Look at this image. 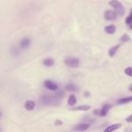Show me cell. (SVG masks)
<instances>
[{
    "label": "cell",
    "instance_id": "1",
    "mask_svg": "<svg viewBox=\"0 0 132 132\" xmlns=\"http://www.w3.org/2000/svg\"><path fill=\"white\" fill-rule=\"evenodd\" d=\"M61 99L54 94H47V95H43L42 96V101L45 105H50V106H53V105H58L60 102Z\"/></svg>",
    "mask_w": 132,
    "mask_h": 132
},
{
    "label": "cell",
    "instance_id": "2",
    "mask_svg": "<svg viewBox=\"0 0 132 132\" xmlns=\"http://www.w3.org/2000/svg\"><path fill=\"white\" fill-rule=\"evenodd\" d=\"M109 5H110V6H112V7L116 10V13L119 15H120V16L124 15L125 8H124V6H123V5L121 4L119 1H118V0H111V1L109 2Z\"/></svg>",
    "mask_w": 132,
    "mask_h": 132
},
{
    "label": "cell",
    "instance_id": "3",
    "mask_svg": "<svg viewBox=\"0 0 132 132\" xmlns=\"http://www.w3.org/2000/svg\"><path fill=\"white\" fill-rule=\"evenodd\" d=\"M64 63L71 68H76L80 64V60L77 57L74 56H67L64 59Z\"/></svg>",
    "mask_w": 132,
    "mask_h": 132
},
{
    "label": "cell",
    "instance_id": "4",
    "mask_svg": "<svg viewBox=\"0 0 132 132\" xmlns=\"http://www.w3.org/2000/svg\"><path fill=\"white\" fill-rule=\"evenodd\" d=\"M104 17H105V19L108 21H113L117 19L118 14L114 11H111V10H107L104 14Z\"/></svg>",
    "mask_w": 132,
    "mask_h": 132
},
{
    "label": "cell",
    "instance_id": "5",
    "mask_svg": "<svg viewBox=\"0 0 132 132\" xmlns=\"http://www.w3.org/2000/svg\"><path fill=\"white\" fill-rule=\"evenodd\" d=\"M44 86L50 90H58V85H57L55 82H53V81H50V80H46V81H44Z\"/></svg>",
    "mask_w": 132,
    "mask_h": 132
},
{
    "label": "cell",
    "instance_id": "6",
    "mask_svg": "<svg viewBox=\"0 0 132 132\" xmlns=\"http://www.w3.org/2000/svg\"><path fill=\"white\" fill-rule=\"evenodd\" d=\"M90 128V125L86 124V123H82V124H78L76 126H74L72 128V130H75V131H84L87 130Z\"/></svg>",
    "mask_w": 132,
    "mask_h": 132
},
{
    "label": "cell",
    "instance_id": "7",
    "mask_svg": "<svg viewBox=\"0 0 132 132\" xmlns=\"http://www.w3.org/2000/svg\"><path fill=\"white\" fill-rule=\"evenodd\" d=\"M31 44V39L29 37H24L22 40L20 41V47L23 49H26L28 48Z\"/></svg>",
    "mask_w": 132,
    "mask_h": 132
},
{
    "label": "cell",
    "instance_id": "8",
    "mask_svg": "<svg viewBox=\"0 0 132 132\" xmlns=\"http://www.w3.org/2000/svg\"><path fill=\"white\" fill-rule=\"evenodd\" d=\"M35 102L34 101H32V100H28V101H26V102H24V109H26V110H29V111H31V110H33L35 108Z\"/></svg>",
    "mask_w": 132,
    "mask_h": 132
},
{
    "label": "cell",
    "instance_id": "9",
    "mask_svg": "<svg viewBox=\"0 0 132 132\" xmlns=\"http://www.w3.org/2000/svg\"><path fill=\"white\" fill-rule=\"evenodd\" d=\"M111 109V106L110 105H104L103 108L101 110H100V114L99 116L100 117H105L107 114L109 113V110Z\"/></svg>",
    "mask_w": 132,
    "mask_h": 132
},
{
    "label": "cell",
    "instance_id": "10",
    "mask_svg": "<svg viewBox=\"0 0 132 132\" xmlns=\"http://www.w3.org/2000/svg\"><path fill=\"white\" fill-rule=\"evenodd\" d=\"M105 33L109 34V35H113L114 33L116 32V26H113V24H110V26H106L104 28Z\"/></svg>",
    "mask_w": 132,
    "mask_h": 132
},
{
    "label": "cell",
    "instance_id": "11",
    "mask_svg": "<svg viewBox=\"0 0 132 132\" xmlns=\"http://www.w3.org/2000/svg\"><path fill=\"white\" fill-rule=\"evenodd\" d=\"M43 64H44V66H46V67H51L52 65H53L54 64V60L52 58H45L44 61H43Z\"/></svg>",
    "mask_w": 132,
    "mask_h": 132
},
{
    "label": "cell",
    "instance_id": "12",
    "mask_svg": "<svg viewBox=\"0 0 132 132\" xmlns=\"http://www.w3.org/2000/svg\"><path fill=\"white\" fill-rule=\"evenodd\" d=\"M121 127V124H113V125H111V126H110V127H108V128H105V131L106 132H110V131H114V130H117L118 128H119Z\"/></svg>",
    "mask_w": 132,
    "mask_h": 132
},
{
    "label": "cell",
    "instance_id": "13",
    "mask_svg": "<svg viewBox=\"0 0 132 132\" xmlns=\"http://www.w3.org/2000/svg\"><path fill=\"white\" fill-rule=\"evenodd\" d=\"M90 109V106L88 105H82V106H78L74 107V108L71 109L72 110H79V111H85V110H89Z\"/></svg>",
    "mask_w": 132,
    "mask_h": 132
},
{
    "label": "cell",
    "instance_id": "14",
    "mask_svg": "<svg viewBox=\"0 0 132 132\" xmlns=\"http://www.w3.org/2000/svg\"><path fill=\"white\" fill-rule=\"evenodd\" d=\"M119 44H118V45H115V46H113V47H111L110 50H109V56L110 57H113L114 55L116 54V53H117V51H118V49L119 48Z\"/></svg>",
    "mask_w": 132,
    "mask_h": 132
},
{
    "label": "cell",
    "instance_id": "15",
    "mask_svg": "<svg viewBox=\"0 0 132 132\" xmlns=\"http://www.w3.org/2000/svg\"><path fill=\"white\" fill-rule=\"evenodd\" d=\"M76 102H77V99H76L75 95H73V94L70 95V97L68 99V104L70 106H74L76 104Z\"/></svg>",
    "mask_w": 132,
    "mask_h": 132
},
{
    "label": "cell",
    "instance_id": "16",
    "mask_svg": "<svg viewBox=\"0 0 132 132\" xmlns=\"http://www.w3.org/2000/svg\"><path fill=\"white\" fill-rule=\"evenodd\" d=\"M130 101H132V96L119 99V101H118V103H119V104H126V103H128V102H130Z\"/></svg>",
    "mask_w": 132,
    "mask_h": 132
},
{
    "label": "cell",
    "instance_id": "17",
    "mask_svg": "<svg viewBox=\"0 0 132 132\" xmlns=\"http://www.w3.org/2000/svg\"><path fill=\"white\" fill-rule=\"evenodd\" d=\"M10 53L13 56H18L20 54V51L16 46H12L11 49H10Z\"/></svg>",
    "mask_w": 132,
    "mask_h": 132
},
{
    "label": "cell",
    "instance_id": "18",
    "mask_svg": "<svg viewBox=\"0 0 132 132\" xmlns=\"http://www.w3.org/2000/svg\"><path fill=\"white\" fill-rule=\"evenodd\" d=\"M66 90H69V92H77L78 90V88L76 85L72 84V83H70V84H67L66 85Z\"/></svg>",
    "mask_w": 132,
    "mask_h": 132
},
{
    "label": "cell",
    "instance_id": "19",
    "mask_svg": "<svg viewBox=\"0 0 132 132\" xmlns=\"http://www.w3.org/2000/svg\"><path fill=\"white\" fill-rule=\"evenodd\" d=\"M119 40H120V42H122V43L129 42L130 37H129V35H126V34H125V35H123L122 36L120 37V39H119Z\"/></svg>",
    "mask_w": 132,
    "mask_h": 132
},
{
    "label": "cell",
    "instance_id": "20",
    "mask_svg": "<svg viewBox=\"0 0 132 132\" xmlns=\"http://www.w3.org/2000/svg\"><path fill=\"white\" fill-rule=\"evenodd\" d=\"M126 24H132V10H131V12H130V14H129V15H128V17L126 18Z\"/></svg>",
    "mask_w": 132,
    "mask_h": 132
},
{
    "label": "cell",
    "instance_id": "21",
    "mask_svg": "<svg viewBox=\"0 0 132 132\" xmlns=\"http://www.w3.org/2000/svg\"><path fill=\"white\" fill-rule=\"evenodd\" d=\"M125 73L128 76H129V77H132V67H128L125 70Z\"/></svg>",
    "mask_w": 132,
    "mask_h": 132
},
{
    "label": "cell",
    "instance_id": "22",
    "mask_svg": "<svg viewBox=\"0 0 132 132\" xmlns=\"http://www.w3.org/2000/svg\"><path fill=\"white\" fill-rule=\"evenodd\" d=\"M126 121H127V122H129V123H131V122H132V115L128 116V117L126 119Z\"/></svg>",
    "mask_w": 132,
    "mask_h": 132
},
{
    "label": "cell",
    "instance_id": "23",
    "mask_svg": "<svg viewBox=\"0 0 132 132\" xmlns=\"http://www.w3.org/2000/svg\"><path fill=\"white\" fill-rule=\"evenodd\" d=\"M62 122L61 120H59V119L55 121V125H56V126H60V125H62Z\"/></svg>",
    "mask_w": 132,
    "mask_h": 132
},
{
    "label": "cell",
    "instance_id": "24",
    "mask_svg": "<svg viewBox=\"0 0 132 132\" xmlns=\"http://www.w3.org/2000/svg\"><path fill=\"white\" fill-rule=\"evenodd\" d=\"M94 114H95V115H99V114H100V110H94Z\"/></svg>",
    "mask_w": 132,
    "mask_h": 132
},
{
    "label": "cell",
    "instance_id": "25",
    "mask_svg": "<svg viewBox=\"0 0 132 132\" xmlns=\"http://www.w3.org/2000/svg\"><path fill=\"white\" fill-rule=\"evenodd\" d=\"M84 95H85V97H89V96H90V93H89V92H85Z\"/></svg>",
    "mask_w": 132,
    "mask_h": 132
},
{
    "label": "cell",
    "instance_id": "26",
    "mask_svg": "<svg viewBox=\"0 0 132 132\" xmlns=\"http://www.w3.org/2000/svg\"><path fill=\"white\" fill-rule=\"evenodd\" d=\"M2 117H3V112H2V110H0V119H1Z\"/></svg>",
    "mask_w": 132,
    "mask_h": 132
},
{
    "label": "cell",
    "instance_id": "27",
    "mask_svg": "<svg viewBox=\"0 0 132 132\" xmlns=\"http://www.w3.org/2000/svg\"><path fill=\"white\" fill-rule=\"evenodd\" d=\"M128 90H129V92H132V84L129 85V87H128Z\"/></svg>",
    "mask_w": 132,
    "mask_h": 132
},
{
    "label": "cell",
    "instance_id": "28",
    "mask_svg": "<svg viewBox=\"0 0 132 132\" xmlns=\"http://www.w3.org/2000/svg\"><path fill=\"white\" fill-rule=\"evenodd\" d=\"M0 131H2V128H0Z\"/></svg>",
    "mask_w": 132,
    "mask_h": 132
}]
</instances>
